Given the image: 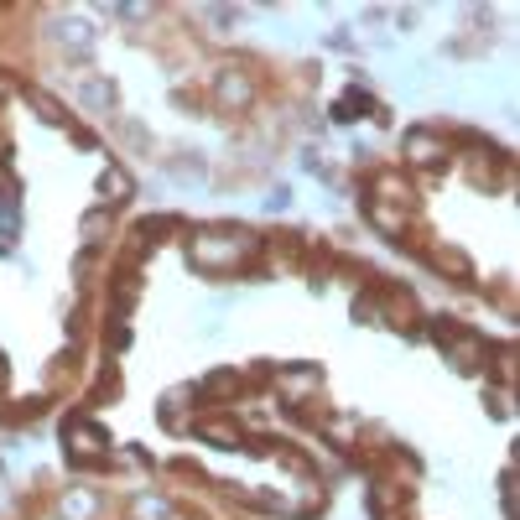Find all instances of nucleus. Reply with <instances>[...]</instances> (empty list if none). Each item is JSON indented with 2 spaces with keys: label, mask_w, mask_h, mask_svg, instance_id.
<instances>
[{
  "label": "nucleus",
  "mask_w": 520,
  "mask_h": 520,
  "mask_svg": "<svg viewBox=\"0 0 520 520\" xmlns=\"http://www.w3.org/2000/svg\"><path fill=\"white\" fill-rule=\"evenodd\" d=\"M255 250H260V240H255V234H245V229H203V234H193V240H188L193 266L214 271V276L240 271Z\"/></svg>",
  "instance_id": "f257e3e1"
},
{
  "label": "nucleus",
  "mask_w": 520,
  "mask_h": 520,
  "mask_svg": "<svg viewBox=\"0 0 520 520\" xmlns=\"http://www.w3.org/2000/svg\"><path fill=\"white\" fill-rule=\"evenodd\" d=\"M63 442H68V458H73V463H99L104 448H110L104 427H94L89 416H73V422L63 427Z\"/></svg>",
  "instance_id": "f03ea898"
},
{
  "label": "nucleus",
  "mask_w": 520,
  "mask_h": 520,
  "mask_svg": "<svg viewBox=\"0 0 520 520\" xmlns=\"http://www.w3.org/2000/svg\"><path fill=\"white\" fill-rule=\"evenodd\" d=\"M432 333H437V344L458 359V370H479V359H484V338H479V333H463V328L448 323V318H442Z\"/></svg>",
  "instance_id": "7ed1b4c3"
},
{
  "label": "nucleus",
  "mask_w": 520,
  "mask_h": 520,
  "mask_svg": "<svg viewBox=\"0 0 520 520\" xmlns=\"http://www.w3.org/2000/svg\"><path fill=\"white\" fill-rule=\"evenodd\" d=\"M406 151H411L416 167H437L442 156H448V141H437L432 130H411V136H406Z\"/></svg>",
  "instance_id": "20e7f679"
},
{
  "label": "nucleus",
  "mask_w": 520,
  "mask_h": 520,
  "mask_svg": "<svg viewBox=\"0 0 520 520\" xmlns=\"http://www.w3.org/2000/svg\"><path fill=\"white\" fill-rule=\"evenodd\" d=\"M125 188H130V182L120 172H104V193H125Z\"/></svg>",
  "instance_id": "39448f33"
}]
</instances>
